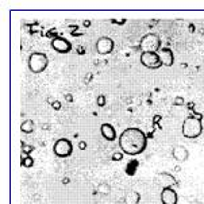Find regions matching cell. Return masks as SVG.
Returning <instances> with one entry per match:
<instances>
[{
	"label": "cell",
	"instance_id": "cell-1",
	"mask_svg": "<svg viewBox=\"0 0 204 204\" xmlns=\"http://www.w3.org/2000/svg\"><path fill=\"white\" fill-rule=\"evenodd\" d=\"M119 147L124 154L138 155L147 147V137L141 128L128 127L119 137Z\"/></svg>",
	"mask_w": 204,
	"mask_h": 204
},
{
	"label": "cell",
	"instance_id": "cell-2",
	"mask_svg": "<svg viewBox=\"0 0 204 204\" xmlns=\"http://www.w3.org/2000/svg\"><path fill=\"white\" fill-rule=\"evenodd\" d=\"M183 135L185 138L193 139L200 137L203 131V124H202V115L199 116H187L183 122Z\"/></svg>",
	"mask_w": 204,
	"mask_h": 204
},
{
	"label": "cell",
	"instance_id": "cell-3",
	"mask_svg": "<svg viewBox=\"0 0 204 204\" xmlns=\"http://www.w3.org/2000/svg\"><path fill=\"white\" fill-rule=\"evenodd\" d=\"M139 49L142 50V53H157L161 50V39L157 34L149 33L141 38Z\"/></svg>",
	"mask_w": 204,
	"mask_h": 204
},
{
	"label": "cell",
	"instance_id": "cell-4",
	"mask_svg": "<svg viewBox=\"0 0 204 204\" xmlns=\"http://www.w3.org/2000/svg\"><path fill=\"white\" fill-rule=\"evenodd\" d=\"M47 64H49V58L45 53H39V51H34V53L30 54L27 61L28 69L31 70L33 73H41L43 72L47 68Z\"/></svg>",
	"mask_w": 204,
	"mask_h": 204
},
{
	"label": "cell",
	"instance_id": "cell-5",
	"mask_svg": "<svg viewBox=\"0 0 204 204\" xmlns=\"http://www.w3.org/2000/svg\"><path fill=\"white\" fill-rule=\"evenodd\" d=\"M53 151H54V154L57 155V157L66 158V157H69V155L72 154L73 145H72V142H70L69 139L61 138V139L55 141V143L53 146Z\"/></svg>",
	"mask_w": 204,
	"mask_h": 204
},
{
	"label": "cell",
	"instance_id": "cell-6",
	"mask_svg": "<svg viewBox=\"0 0 204 204\" xmlns=\"http://www.w3.org/2000/svg\"><path fill=\"white\" fill-rule=\"evenodd\" d=\"M141 64L149 69H158L159 66H162L158 53H142L141 54Z\"/></svg>",
	"mask_w": 204,
	"mask_h": 204
},
{
	"label": "cell",
	"instance_id": "cell-7",
	"mask_svg": "<svg viewBox=\"0 0 204 204\" xmlns=\"http://www.w3.org/2000/svg\"><path fill=\"white\" fill-rule=\"evenodd\" d=\"M96 50L102 55L110 54L114 50V41L110 37H100L96 42Z\"/></svg>",
	"mask_w": 204,
	"mask_h": 204
},
{
	"label": "cell",
	"instance_id": "cell-8",
	"mask_svg": "<svg viewBox=\"0 0 204 204\" xmlns=\"http://www.w3.org/2000/svg\"><path fill=\"white\" fill-rule=\"evenodd\" d=\"M51 47L58 51L61 54H66L72 50V43L69 42L68 39L62 38V37H55V38L51 39Z\"/></svg>",
	"mask_w": 204,
	"mask_h": 204
},
{
	"label": "cell",
	"instance_id": "cell-9",
	"mask_svg": "<svg viewBox=\"0 0 204 204\" xmlns=\"http://www.w3.org/2000/svg\"><path fill=\"white\" fill-rule=\"evenodd\" d=\"M161 202L162 204H177L179 195L173 188H162L161 191Z\"/></svg>",
	"mask_w": 204,
	"mask_h": 204
},
{
	"label": "cell",
	"instance_id": "cell-10",
	"mask_svg": "<svg viewBox=\"0 0 204 204\" xmlns=\"http://www.w3.org/2000/svg\"><path fill=\"white\" fill-rule=\"evenodd\" d=\"M155 180H157V183L161 185L162 188H172L173 185L177 184L176 179H174L170 173H166V172L158 173L157 176H155Z\"/></svg>",
	"mask_w": 204,
	"mask_h": 204
},
{
	"label": "cell",
	"instance_id": "cell-11",
	"mask_svg": "<svg viewBox=\"0 0 204 204\" xmlns=\"http://www.w3.org/2000/svg\"><path fill=\"white\" fill-rule=\"evenodd\" d=\"M173 158L176 159L177 162H184L187 161L188 157H189V151L185 146H183V145H177V146L173 147Z\"/></svg>",
	"mask_w": 204,
	"mask_h": 204
},
{
	"label": "cell",
	"instance_id": "cell-12",
	"mask_svg": "<svg viewBox=\"0 0 204 204\" xmlns=\"http://www.w3.org/2000/svg\"><path fill=\"white\" fill-rule=\"evenodd\" d=\"M159 58H161V62L162 65L165 66H172L174 64V55H173V51L169 49V47H162L159 50Z\"/></svg>",
	"mask_w": 204,
	"mask_h": 204
},
{
	"label": "cell",
	"instance_id": "cell-13",
	"mask_svg": "<svg viewBox=\"0 0 204 204\" xmlns=\"http://www.w3.org/2000/svg\"><path fill=\"white\" fill-rule=\"evenodd\" d=\"M100 132L107 141H115L116 139V131H115L114 126L110 123H103L100 126Z\"/></svg>",
	"mask_w": 204,
	"mask_h": 204
},
{
	"label": "cell",
	"instance_id": "cell-14",
	"mask_svg": "<svg viewBox=\"0 0 204 204\" xmlns=\"http://www.w3.org/2000/svg\"><path fill=\"white\" fill-rule=\"evenodd\" d=\"M139 200H141V195L135 191L128 192V193L124 196V203L126 204H138Z\"/></svg>",
	"mask_w": 204,
	"mask_h": 204
},
{
	"label": "cell",
	"instance_id": "cell-15",
	"mask_svg": "<svg viewBox=\"0 0 204 204\" xmlns=\"http://www.w3.org/2000/svg\"><path fill=\"white\" fill-rule=\"evenodd\" d=\"M20 130H22V132H24V134H30V132L34 131V122L30 120V119L24 120L20 126Z\"/></svg>",
	"mask_w": 204,
	"mask_h": 204
},
{
	"label": "cell",
	"instance_id": "cell-16",
	"mask_svg": "<svg viewBox=\"0 0 204 204\" xmlns=\"http://www.w3.org/2000/svg\"><path fill=\"white\" fill-rule=\"evenodd\" d=\"M138 161H130L128 164H127V166H126V173L128 174V176H132V174H135V172H137V168H138Z\"/></svg>",
	"mask_w": 204,
	"mask_h": 204
},
{
	"label": "cell",
	"instance_id": "cell-17",
	"mask_svg": "<svg viewBox=\"0 0 204 204\" xmlns=\"http://www.w3.org/2000/svg\"><path fill=\"white\" fill-rule=\"evenodd\" d=\"M98 193L100 195H108L110 192H111V187H110V184H107V183H102L98 187Z\"/></svg>",
	"mask_w": 204,
	"mask_h": 204
},
{
	"label": "cell",
	"instance_id": "cell-18",
	"mask_svg": "<svg viewBox=\"0 0 204 204\" xmlns=\"http://www.w3.org/2000/svg\"><path fill=\"white\" fill-rule=\"evenodd\" d=\"M22 165L26 166V168H31L33 165H34V159H33L31 157H28V155H26L22 153Z\"/></svg>",
	"mask_w": 204,
	"mask_h": 204
},
{
	"label": "cell",
	"instance_id": "cell-19",
	"mask_svg": "<svg viewBox=\"0 0 204 204\" xmlns=\"http://www.w3.org/2000/svg\"><path fill=\"white\" fill-rule=\"evenodd\" d=\"M33 150H34V147H33V146H30V145H26L24 142H22V153H23V154L27 155V154H30Z\"/></svg>",
	"mask_w": 204,
	"mask_h": 204
},
{
	"label": "cell",
	"instance_id": "cell-20",
	"mask_svg": "<svg viewBox=\"0 0 204 204\" xmlns=\"http://www.w3.org/2000/svg\"><path fill=\"white\" fill-rule=\"evenodd\" d=\"M99 107H104L106 106V96L104 95H99L98 96V100H96Z\"/></svg>",
	"mask_w": 204,
	"mask_h": 204
},
{
	"label": "cell",
	"instance_id": "cell-21",
	"mask_svg": "<svg viewBox=\"0 0 204 204\" xmlns=\"http://www.w3.org/2000/svg\"><path fill=\"white\" fill-rule=\"evenodd\" d=\"M122 159H123V153L116 151V153L112 154V161H122Z\"/></svg>",
	"mask_w": 204,
	"mask_h": 204
},
{
	"label": "cell",
	"instance_id": "cell-22",
	"mask_svg": "<svg viewBox=\"0 0 204 204\" xmlns=\"http://www.w3.org/2000/svg\"><path fill=\"white\" fill-rule=\"evenodd\" d=\"M173 104H174V106H183V104H184V99L181 98V96H177V98L174 99Z\"/></svg>",
	"mask_w": 204,
	"mask_h": 204
},
{
	"label": "cell",
	"instance_id": "cell-23",
	"mask_svg": "<svg viewBox=\"0 0 204 204\" xmlns=\"http://www.w3.org/2000/svg\"><path fill=\"white\" fill-rule=\"evenodd\" d=\"M51 107H53V110H61V103L60 102H53L51 103Z\"/></svg>",
	"mask_w": 204,
	"mask_h": 204
},
{
	"label": "cell",
	"instance_id": "cell-24",
	"mask_svg": "<svg viewBox=\"0 0 204 204\" xmlns=\"http://www.w3.org/2000/svg\"><path fill=\"white\" fill-rule=\"evenodd\" d=\"M79 147H80V149H81V150H84V149H85V147H87V143H85V142H84V141H81V142L79 143Z\"/></svg>",
	"mask_w": 204,
	"mask_h": 204
},
{
	"label": "cell",
	"instance_id": "cell-25",
	"mask_svg": "<svg viewBox=\"0 0 204 204\" xmlns=\"http://www.w3.org/2000/svg\"><path fill=\"white\" fill-rule=\"evenodd\" d=\"M65 99L68 100V102H72V100H73V99H72V95H66V96H65Z\"/></svg>",
	"mask_w": 204,
	"mask_h": 204
},
{
	"label": "cell",
	"instance_id": "cell-26",
	"mask_svg": "<svg viewBox=\"0 0 204 204\" xmlns=\"http://www.w3.org/2000/svg\"><path fill=\"white\" fill-rule=\"evenodd\" d=\"M77 51H79V54H84V49H83V47H77Z\"/></svg>",
	"mask_w": 204,
	"mask_h": 204
},
{
	"label": "cell",
	"instance_id": "cell-27",
	"mask_svg": "<svg viewBox=\"0 0 204 204\" xmlns=\"http://www.w3.org/2000/svg\"><path fill=\"white\" fill-rule=\"evenodd\" d=\"M83 24L85 26V27H88V26L91 24V22H89V20H84V23H83Z\"/></svg>",
	"mask_w": 204,
	"mask_h": 204
}]
</instances>
